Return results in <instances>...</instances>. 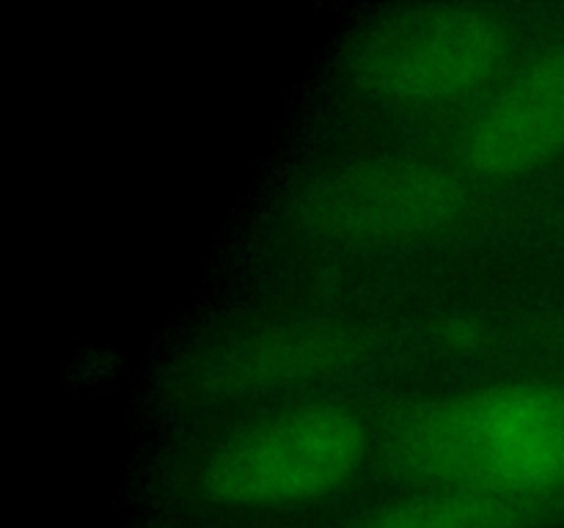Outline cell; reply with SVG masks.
I'll return each instance as SVG.
<instances>
[{
	"label": "cell",
	"instance_id": "cell-1",
	"mask_svg": "<svg viewBox=\"0 0 564 528\" xmlns=\"http://www.w3.org/2000/svg\"><path fill=\"white\" fill-rule=\"evenodd\" d=\"M391 460L427 484L538 506L564 493V385L496 383L419 407L397 427Z\"/></svg>",
	"mask_w": 564,
	"mask_h": 528
},
{
	"label": "cell",
	"instance_id": "cell-2",
	"mask_svg": "<svg viewBox=\"0 0 564 528\" xmlns=\"http://www.w3.org/2000/svg\"><path fill=\"white\" fill-rule=\"evenodd\" d=\"M510 61V31L479 6H422L380 20L352 53V82L389 110L457 108L482 99Z\"/></svg>",
	"mask_w": 564,
	"mask_h": 528
},
{
	"label": "cell",
	"instance_id": "cell-3",
	"mask_svg": "<svg viewBox=\"0 0 564 528\" xmlns=\"http://www.w3.org/2000/svg\"><path fill=\"white\" fill-rule=\"evenodd\" d=\"M369 451L358 413L308 402L264 416L215 446L198 468V490L229 509H290L345 487Z\"/></svg>",
	"mask_w": 564,
	"mask_h": 528
},
{
	"label": "cell",
	"instance_id": "cell-4",
	"mask_svg": "<svg viewBox=\"0 0 564 528\" xmlns=\"http://www.w3.org/2000/svg\"><path fill=\"white\" fill-rule=\"evenodd\" d=\"M468 201L466 179L444 165L375 157L314 182L297 201V223L330 242H408L455 226Z\"/></svg>",
	"mask_w": 564,
	"mask_h": 528
},
{
	"label": "cell",
	"instance_id": "cell-5",
	"mask_svg": "<svg viewBox=\"0 0 564 528\" xmlns=\"http://www.w3.org/2000/svg\"><path fill=\"white\" fill-rule=\"evenodd\" d=\"M457 154L482 179H518L564 154V47L501 77L468 116Z\"/></svg>",
	"mask_w": 564,
	"mask_h": 528
},
{
	"label": "cell",
	"instance_id": "cell-6",
	"mask_svg": "<svg viewBox=\"0 0 564 528\" xmlns=\"http://www.w3.org/2000/svg\"><path fill=\"white\" fill-rule=\"evenodd\" d=\"M356 352L352 336L334 324H273L207 352L193 369V385L215 399L290 391L345 372Z\"/></svg>",
	"mask_w": 564,
	"mask_h": 528
},
{
	"label": "cell",
	"instance_id": "cell-7",
	"mask_svg": "<svg viewBox=\"0 0 564 528\" xmlns=\"http://www.w3.org/2000/svg\"><path fill=\"white\" fill-rule=\"evenodd\" d=\"M538 506L474 487L430 484L339 528H527Z\"/></svg>",
	"mask_w": 564,
	"mask_h": 528
}]
</instances>
